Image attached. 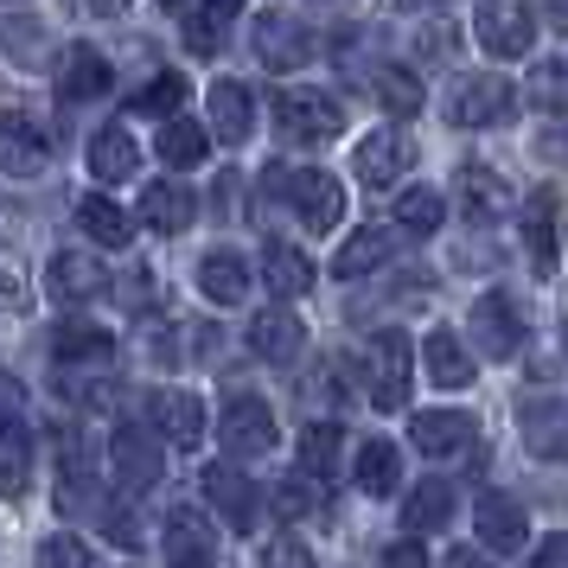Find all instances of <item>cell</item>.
Segmentation results:
<instances>
[{
    "instance_id": "cell-1",
    "label": "cell",
    "mask_w": 568,
    "mask_h": 568,
    "mask_svg": "<svg viewBox=\"0 0 568 568\" xmlns=\"http://www.w3.org/2000/svg\"><path fill=\"white\" fill-rule=\"evenodd\" d=\"M262 192H268V199H287V205L301 211L307 231H333L338 217H345V192H338V180L313 173V166H275V173L262 180Z\"/></svg>"
},
{
    "instance_id": "cell-2",
    "label": "cell",
    "mask_w": 568,
    "mask_h": 568,
    "mask_svg": "<svg viewBox=\"0 0 568 568\" xmlns=\"http://www.w3.org/2000/svg\"><path fill=\"white\" fill-rule=\"evenodd\" d=\"M275 129H282L287 141H301V148H320V141H333V134L345 129V109H338V97H326V90H282V97H275Z\"/></svg>"
},
{
    "instance_id": "cell-3",
    "label": "cell",
    "mask_w": 568,
    "mask_h": 568,
    "mask_svg": "<svg viewBox=\"0 0 568 568\" xmlns=\"http://www.w3.org/2000/svg\"><path fill=\"white\" fill-rule=\"evenodd\" d=\"M473 32H479V45L491 58H524L537 45V13H530V0H479Z\"/></svg>"
},
{
    "instance_id": "cell-4",
    "label": "cell",
    "mask_w": 568,
    "mask_h": 568,
    "mask_svg": "<svg viewBox=\"0 0 568 568\" xmlns=\"http://www.w3.org/2000/svg\"><path fill=\"white\" fill-rule=\"evenodd\" d=\"M364 371H371V403L377 409H409V384H415V352L403 333H377L371 352H364Z\"/></svg>"
},
{
    "instance_id": "cell-5",
    "label": "cell",
    "mask_w": 568,
    "mask_h": 568,
    "mask_svg": "<svg viewBox=\"0 0 568 568\" xmlns=\"http://www.w3.org/2000/svg\"><path fill=\"white\" fill-rule=\"evenodd\" d=\"M473 530H479V542H486L491 556H517V549L530 542V511L517 505L511 491H479Z\"/></svg>"
},
{
    "instance_id": "cell-6",
    "label": "cell",
    "mask_w": 568,
    "mask_h": 568,
    "mask_svg": "<svg viewBox=\"0 0 568 568\" xmlns=\"http://www.w3.org/2000/svg\"><path fill=\"white\" fill-rule=\"evenodd\" d=\"M52 358H58V371H71V377H90V371H109L115 338H109V326H97V320H64L52 333Z\"/></svg>"
},
{
    "instance_id": "cell-7",
    "label": "cell",
    "mask_w": 568,
    "mask_h": 568,
    "mask_svg": "<svg viewBox=\"0 0 568 568\" xmlns=\"http://www.w3.org/2000/svg\"><path fill=\"white\" fill-rule=\"evenodd\" d=\"M217 435H224L231 454L256 460V454L275 447V409H268L262 396H231V403H224V422H217Z\"/></svg>"
},
{
    "instance_id": "cell-8",
    "label": "cell",
    "mask_w": 568,
    "mask_h": 568,
    "mask_svg": "<svg viewBox=\"0 0 568 568\" xmlns=\"http://www.w3.org/2000/svg\"><path fill=\"white\" fill-rule=\"evenodd\" d=\"M45 160H52V134L39 129L27 109L0 115V166H7L13 180H32V173H45Z\"/></svg>"
},
{
    "instance_id": "cell-9",
    "label": "cell",
    "mask_w": 568,
    "mask_h": 568,
    "mask_svg": "<svg viewBox=\"0 0 568 568\" xmlns=\"http://www.w3.org/2000/svg\"><path fill=\"white\" fill-rule=\"evenodd\" d=\"M199 479H205V498L217 505V517H224L231 530H256L262 524V491L250 486V473H236V466H205Z\"/></svg>"
},
{
    "instance_id": "cell-10",
    "label": "cell",
    "mask_w": 568,
    "mask_h": 568,
    "mask_svg": "<svg viewBox=\"0 0 568 568\" xmlns=\"http://www.w3.org/2000/svg\"><path fill=\"white\" fill-rule=\"evenodd\" d=\"M466 333L479 338L486 358H511L517 345H524V320H517L511 294H479V307L466 313Z\"/></svg>"
},
{
    "instance_id": "cell-11",
    "label": "cell",
    "mask_w": 568,
    "mask_h": 568,
    "mask_svg": "<svg viewBox=\"0 0 568 568\" xmlns=\"http://www.w3.org/2000/svg\"><path fill=\"white\" fill-rule=\"evenodd\" d=\"M109 473H115V486L122 491H148L160 479V435H148V428H122V435L109 440Z\"/></svg>"
},
{
    "instance_id": "cell-12",
    "label": "cell",
    "mask_w": 568,
    "mask_h": 568,
    "mask_svg": "<svg viewBox=\"0 0 568 568\" xmlns=\"http://www.w3.org/2000/svg\"><path fill=\"white\" fill-rule=\"evenodd\" d=\"M250 45H256V58L268 64V71H294V64L313 58V39H307V27H301L294 13H262Z\"/></svg>"
},
{
    "instance_id": "cell-13",
    "label": "cell",
    "mask_w": 568,
    "mask_h": 568,
    "mask_svg": "<svg viewBox=\"0 0 568 568\" xmlns=\"http://www.w3.org/2000/svg\"><path fill=\"white\" fill-rule=\"evenodd\" d=\"M511 103H517V90L505 78H466L447 109H454V122H460V129H491V122H505V115H511Z\"/></svg>"
},
{
    "instance_id": "cell-14",
    "label": "cell",
    "mask_w": 568,
    "mask_h": 568,
    "mask_svg": "<svg viewBox=\"0 0 568 568\" xmlns=\"http://www.w3.org/2000/svg\"><path fill=\"white\" fill-rule=\"evenodd\" d=\"M524 250H530V268L537 275H556L562 268V250H556V192L537 185L524 199Z\"/></svg>"
},
{
    "instance_id": "cell-15",
    "label": "cell",
    "mask_w": 568,
    "mask_h": 568,
    "mask_svg": "<svg viewBox=\"0 0 568 568\" xmlns=\"http://www.w3.org/2000/svg\"><path fill=\"white\" fill-rule=\"evenodd\" d=\"M262 282L282 301H301V294H313V256L301 243H287V236H268L262 243Z\"/></svg>"
},
{
    "instance_id": "cell-16",
    "label": "cell",
    "mask_w": 568,
    "mask_h": 568,
    "mask_svg": "<svg viewBox=\"0 0 568 568\" xmlns=\"http://www.w3.org/2000/svg\"><path fill=\"white\" fill-rule=\"evenodd\" d=\"M154 435L173 447H199L205 440V403L192 389H154Z\"/></svg>"
},
{
    "instance_id": "cell-17",
    "label": "cell",
    "mask_w": 568,
    "mask_h": 568,
    "mask_svg": "<svg viewBox=\"0 0 568 568\" xmlns=\"http://www.w3.org/2000/svg\"><path fill=\"white\" fill-rule=\"evenodd\" d=\"M45 287H52V301H97L109 287V275L97 268V256H83V250H58L52 268H45Z\"/></svg>"
},
{
    "instance_id": "cell-18",
    "label": "cell",
    "mask_w": 568,
    "mask_h": 568,
    "mask_svg": "<svg viewBox=\"0 0 568 568\" xmlns=\"http://www.w3.org/2000/svg\"><path fill=\"white\" fill-rule=\"evenodd\" d=\"M250 262L236 256V250H211L205 262H199V294L205 301H217V307H236V301H250Z\"/></svg>"
},
{
    "instance_id": "cell-19",
    "label": "cell",
    "mask_w": 568,
    "mask_h": 568,
    "mask_svg": "<svg viewBox=\"0 0 568 568\" xmlns=\"http://www.w3.org/2000/svg\"><path fill=\"white\" fill-rule=\"evenodd\" d=\"M403 160H409V134L403 129H377L358 141V154H352V166H358L364 185H389L396 173H403Z\"/></svg>"
},
{
    "instance_id": "cell-20",
    "label": "cell",
    "mask_w": 568,
    "mask_h": 568,
    "mask_svg": "<svg viewBox=\"0 0 568 568\" xmlns=\"http://www.w3.org/2000/svg\"><path fill=\"white\" fill-rule=\"evenodd\" d=\"M83 166H90L103 185L134 180V173H141V154H134L129 129H97V134H90V154H83Z\"/></svg>"
},
{
    "instance_id": "cell-21",
    "label": "cell",
    "mask_w": 568,
    "mask_h": 568,
    "mask_svg": "<svg viewBox=\"0 0 568 568\" xmlns=\"http://www.w3.org/2000/svg\"><path fill=\"white\" fill-rule=\"evenodd\" d=\"M109 90V64L97 45H71L64 64H58V97L64 103H90V97H103Z\"/></svg>"
},
{
    "instance_id": "cell-22",
    "label": "cell",
    "mask_w": 568,
    "mask_h": 568,
    "mask_svg": "<svg viewBox=\"0 0 568 568\" xmlns=\"http://www.w3.org/2000/svg\"><path fill=\"white\" fill-rule=\"evenodd\" d=\"M301 345H307V333H301V320L294 313H262L256 326H250V352H256L262 364H294L301 358Z\"/></svg>"
},
{
    "instance_id": "cell-23",
    "label": "cell",
    "mask_w": 568,
    "mask_h": 568,
    "mask_svg": "<svg viewBox=\"0 0 568 568\" xmlns=\"http://www.w3.org/2000/svg\"><path fill=\"white\" fill-rule=\"evenodd\" d=\"M141 224L160 231V236H180L185 224H192V192H185L180 180H154L141 192Z\"/></svg>"
},
{
    "instance_id": "cell-24",
    "label": "cell",
    "mask_w": 568,
    "mask_h": 568,
    "mask_svg": "<svg viewBox=\"0 0 568 568\" xmlns=\"http://www.w3.org/2000/svg\"><path fill=\"white\" fill-rule=\"evenodd\" d=\"M460 211L473 224H491V217L511 211V185L498 180L491 166H460Z\"/></svg>"
},
{
    "instance_id": "cell-25",
    "label": "cell",
    "mask_w": 568,
    "mask_h": 568,
    "mask_svg": "<svg viewBox=\"0 0 568 568\" xmlns=\"http://www.w3.org/2000/svg\"><path fill=\"white\" fill-rule=\"evenodd\" d=\"M409 440H415V454L440 460V454H454V447L473 440V422H466L460 409H428V415H415L409 422Z\"/></svg>"
},
{
    "instance_id": "cell-26",
    "label": "cell",
    "mask_w": 568,
    "mask_h": 568,
    "mask_svg": "<svg viewBox=\"0 0 568 568\" xmlns=\"http://www.w3.org/2000/svg\"><path fill=\"white\" fill-rule=\"evenodd\" d=\"M301 473H307L313 486H333L338 473H345V435H338V422H313L307 435H301Z\"/></svg>"
},
{
    "instance_id": "cell-27",
    "label": "cell",
    "mask_w": 568,
    "mask_h": 568,
    "mask_svg": "<svg viewBox=\"0 0 568 568\" xmlns=\"http://www.w3.org/2000/svg\"><path fill=\"white\" fill-rule=\"evenodd\" d=\"M160 549H166V562H211L217 537H211V524L199 511H173L166 530H160Z\"/></svg>"
},
{
    "instance_id": "cell-28",
    "label": "cell",
    "mask_w": 568,
    "mask_h": 568,
    "mask_svg": "<svg viewBox=\"0 0 568 568\" xmlns=\"http://www.w3.org/2000/svg\"><path fill=\"white\" fill-rule=\"evenodd\" d=\"M524 447L542 460H568V403H530L524 409Z\"/></svg>"
},
{
    "instance_id": "cell-29",
    "label": "cell",
    "mask_w": 568,
    "mask_h": 568,
    "mask_svg": "<svg viewBox=\"0 0 568 568\" xmlns=\"http://www.w3.org/2000/svg\"><path fill=\"white\" fill-rule=\"evenodd\" d=\"M389 256H396V231H377V224H371V231L345 236V250H338L333 268L345 275V282H358V275H377Z\"/></svg>"
},
{
    "instance_id": "cell-30",
    "label": "cell",
    "mask_w": 568,
    "mask_h": 568,
    "mask_svg": "<svg viewBox=\"0 0 568 568\" xmlns=\"http://www.w3.org/2000/svg\"><path fill=\"white\" fill-rule=\"evenodd\" d=\"M78 224H83V236L90 243H109V250H122L134 236V217L115 199H103V192H90V199H78Z\"/></svg>"
},
{
    "instance_id": "cell-31",
    "label": "cell",
    "mask_w": 568,
    "mask_h": 568,
    "mask_svg": "<svg viewBox=\"0 0 568 568\" xmlns=\"http://www.w3.org/2000/svg\"><path fill=\"white\" fill-rule=\"evenodd\" d=\"M422 364H428V377H435L440 389H466V384H473V358H466V345L454 333H428Z\"/></svg>"
},
{
    "instance_id": "cell-32",
    "label": "cell",
    "mask_w": 568,
    "mask_h": 568,
    "mask_svg": "<svg viewBox=\"0 0 568 568\" xmlns=\"http://www.w3.org/2000/svg\"><path fill=\"white\" fill-rule=\"evenodd\" d=\"M250 115H256V103H250L243 83H211V129H217V141H243Z\"/></svg>"
},
{
    "instance_id": "cell-33",
    "label": "cell",
    "mask_w": 568,
    "mask_h": 568,
    "mask_svg": "<svg viewBox=\"0 0 568 568\" xmlns=\"http://www.w3.org/2000/svg\"><path fill=\"white\" fill-rule=\"evenodd\" d=\"M524 103L542 109V115H568V58H542L524 83Z\"/></svg>"
},
{
    "instance_id": "cell-34",
    "label": "cell",
    "mask_w": 568,
    "mask_h": 568,
    "mask_svg": "<svg viewBox=\"0 0 568 568\" xmlns=\"http://www.w3.org/2000/svg\"><path fill=\"white\" fill-rule=\"evenodd\" d=\"M211 148V134L192 122V115H173V122H160V160L166 166H199Z\"/></svg>"
},
{
    "instance_id": "cell-35",
    "label": "cell",
    "mask_w": 568,
    "mask_h": 568,
    "mask_svg": "<svg viewBox=\"0 0 568 568\" xmlns=\"http://www.w3.org/2000/svg\"><path fill=\"white\" fill-rule=\"evenodd\" d=\"M371 90H377V103H384L389 115H415V109H422V78L403 71V64H377V71H371Z\"/></svg>"
},
{
    "instance_id": "cell-36",
    "label": "cell",
    "mask_w": 568,
    "mask_h": 568,
    "mask_svg": "<svg viewBox=\"0 0 568 568\" xmlns=\"http://www.w3.org/2000/svg\"><path fill=\"white\" fill-rule=\"evenodd\" d=\"M396 231L403 236H435L440 231V192L435 185H409L396 199Z\"/></svg>"
},
{
    "instance_id": "cell-37",
    "label": "cell",
    "mask_w": 568,
    "mask_h": 568,
    "mask_svg": "<svg viewBox=\"0 0 568 568\" xmlns=\"http://www.w3.org/2000/svg\"><path fill=\"white\" fill-rule=\"evenodd\" d=\"M447 511H454V486H447V479H422V486L409 491V505H403L409 530H440Z\"/></svg>"
},
{
    "instance_id": "cell-38",
    "label": "cell",
    "mask_w": 568,
    "mask_h": 568,
    "mask_svg": "<svg viewBox=\"0 0 568 568\" xmlns=\"http://www.w3.org/2000/svg\"><path fill=\"white\" fill-rule=\"evenodd\" d=\"M358 486L371 491V498H389V491H396V447H389V440H364Z\"/></svg>"
},
{
    "instance_id": "cell-39",
    "label": "cell",
    "mask_w": 568,
    "mask_h": 568,
    "mask_svg": "<svg viewBox=\"0 0 568 568\" xmlns=\"http://www.w3.org/2000/svg\"><path fill=\"white\" fill-rule=\"evenodd\" d=\"M27 473H32L27 435L20 428H0V498H20L27 491Z\"/></svg>"
},
{
    "instance_id": "cell-40",
    "label": "cell",
    "mask_w": 568,
    "mask_h": 568,
    "mask_svg": "<svg viewBox=\"0 0 568 568\" xmlns=\"http://www.w3.org/2000/svg\"><path fill=\"white\" fill-rule=\"evenodd\" d=\"M180 103H185V78L180 71H166V78H154L141 97H134V115H173Z\"/></svg>"
},
{
    "instance_id": "cell-41",
    "label": "cell",
    "mask_w": 568,
    "mask_h": 568,
    "mask_svg": "<svg viewBox=\"0 0 568 568\" xmlns=\"http://www.w3.org/2000/svg\"><path fill=\"white\" fill-rule=\"evenodd\" d=\"M39 562H71V568H83V562H97V549H90L83 537H71V530H58V537L39 542Z\"/></svg>"
},
{
    "instance_id": "cell-42",
    "label": "cell",
    "mask_w": 568,
    "mask_h": 568,
    "mask_svg": "<svg viewBox=\"0 0 568 568\" xmlns=\"http://www.w3.org/2000/svg\"><path fill=\"white\" fill-rule=\"evenodd\" d=\"M20 422H27V389L0 371V428H20Z\"/></svg>"
},
{
    "instance_id": "cell-43",
    "label": "cell",
    "mask_w": 568,
    "mask_h": 568,
    "mask_svg": "<svg viewBox=\"0 0 568 568\" xmlns=\"http://www.w3.org/2000/svg\"><path fill=\"white\" fill-rule=\"evenodd\" d=\"M262 562H301V568H307V562H313V549H301L294 537H275L268 549H262Z\"/></svg>"
},
{
    "instance_id": "cell-44",
    "label": "cell",
    "mask_w": 568,
    "mask_h": 568,
    "mask_svg": "<svg viewBox=\"0 0 568 568\" xmlns=\"http://www.w3.org/2000/svg\"><path fill=\"white\" fill-rule=\"evenodd\" d=\"M185 45L192 52H217V20H185Z\"/></svg>"
},
{
    "instance_id": "cell-45",
    "label": "cell",
    "mask_w": 568,
    "mask_h": 568,
    "mask_svg": "<svg viewBox=\"0 0 568 568\" xmlns=\"http://www.w3.org/2000/svg\"><path fill=\"white\" fill-rule=\"evenodd\" d=\"M384 556H389V562H428V549H422V530H415V537H403V542H389Z\"/></svg>"
},
{
    "instance_id": "cell-46",
    "label": "cell",
    "mask_w": 568,
    "mask_h": 568,
    "mask_svg": "<svg viewBox=\"0 0 568 568\" xmlns=\"http://www.w3.org/2000/svg\"><path fill=\"white\" fill-rule=\"evenodd\" d=\"M275 511L301 517V511H307V486H282V491H275Z\"/></svg>"
},
{
    "instance_id": "cell-47",
    "label": "cell",
    "mask_w": 568,
    "mask_h": 568,
    "mask_svg": "<svg viewBox=\"0 0 568 568\" xmlns=\"http://www.w3.org/2000/svg\"><path fill=\"white\" fill-rule=\"evenodd\" d=\"M537 562L562 568V562H568V537H549V542H542V549H537Z\"/></svg>"
},
{
    "instance_id": "cell-48",
    "label": "cell",
    "mask_w": 568,
    "mask_h": 568,
    "mask_svg": "<svg viewBox=\"0 0 568 568\" xmlns=\"http://www.w3.org/2000/svg\"><path fill=\"white\" fill-rule=\"evenodd\" d=\"M205 13H211V20H236V13H243V0H205Z\"/></svg>"
},
{
    "instance_id": "cell-49",
    "label": "cell",
    "mask_w": 568,
    "mask_h": 568,
    "mask_svg": "<svg viewBox=\"0 0 568 568\" xmlns=\"http://www.w3.org/2000/svg\"><path fill=\"white\" fill-rule=\"evenodd\" d=\"M78 7H83V13H103V20H109V13H122V0H78Z\"/></svg>"
},
{
    "instance_id": "cell-50",
    "label": "cell",
    "mask_w": 568,
    "mask_h": 568,
    "mask_svg": "<svg viewBox=\"0 0 568 568\" xmlns=\"http://www.w3.org/2000/svg\"><path fill=\"white\" fill-rule=\"evenodd\" d=\"M542 13H549V20H556V27L568 32V0H542Z\"/></svg>"
},
{
    "instance_id": "cell-51",
    "label": "cell",
    "mask_w": 568,
    "mask_h": 568,
    "mask_svg": "<svg viewBox=\"0 0 568 568\" xmlns=\"http://www.w3.org/2000/svg\"><path fill=\"white\" fill-rule=\"evenodd\" d=\"M562 345H568V320H562Z\"/></svg>"
}]
</instances>
